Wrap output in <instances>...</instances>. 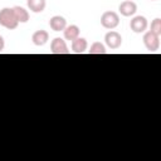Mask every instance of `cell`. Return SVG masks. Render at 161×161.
Returning a JSON list of instances; mask_svg holds the SVG:
<instances>
[{
  "label": "cell",
  "mask_w": 161,
  "mask_h": 161,
  "mask_svg": "<svg viewBox=\"0 0 161 161\" xmlns=\"http://www.w3.org/2000/svg\"><path fill=\"white\" fill-rule=\"evenodd\" d=\"M0 25L9 29V30H13V29L18 28L19 21L15 18L13 8H4V9L0 10Z\"/></svg>",
  "instance_id": "obj_1"
},
{
  "label": "cell",
  "mask_w": 161,
  "mask_h": 161,
  "mask_svg": "<svg viewBox=\"0 0 161 161\" xmlns=\"http://www.w3.org/2000/svg\"><path fill=\"white\" fill-rule=\"evenodd\" d=\"M101 24L106 29H114L119 24V15L116 11H104L101 16Z\"/></svg>",
  "instance_id": "obj_2"
},
{
  "label": "cell",
  "mask_w": 161,
  "mask_h": 161,
  "mask_svg": "<svg viewBox=\"0 0 161 161\" xmlns=\"http://www.w3.org/2000/svg\"><path fill=\"white\" fill-rule=\"evenodd\" d=\"M143 44L148 52H156L160 48V35L153 34L152 31H146L143 35Z\"/></svg>",
  "instance_id": "obj_3"
},
{
  "label": "cell",
  "mask_w": 161,
  "mask_h": 161,
  "mask_svg": "<svg viewBox=\"0 0 161 161\" xmlns=\"http://www.w3.org/2000/svg\"><path fill=\"white\" fill-rule=\"evenodd\" d=\"M148 26V23H147V19L142 15H137L135 16L131 21H130V28L133 33L136 34H141V33H145L146 29Z\"/></svg>",
  "instance_id": "obj_4"
},
{
  "label": "cell",
  "mask_w": 161,
  "mask_h": 161,
  "mask_svg": "<svg viewBox=\"0 0 161 161\" xmlns=\"http://www.w3.org/2000/svg\"><path fill=\"white\" fill-rule=\"evenodd\" d=\"M104 42L107 44L108 48L111 49H118L122 45V36L119 33L114 31V30H109L106 35H104Z\"/></svg>",
  "instance_id": "obj_5"
},
{
  "label": "cell",
  "mask_w": 161,
  "mask_h": 161,
  "mask_svg": "<svg viewBox=\"0 0 161 161\" xmlns=\"http://www.w3.org/2000/svg\"><path fill=\"white\" fill-rule=\"evenodd\" d=\"M50 52L53 54H68V47L64 39L62 38H54L50 43Z\"/></svg>",
  "instance_id": "obj_6"
},
{
  "label": "cell",
  "mask_w": 161,
  "mask_h": 161,
  "mask_svg": "<svg viewBox=\"0 0 161 161\" xmlns=\"http://www.w3.org/2000/svg\"><path fill=\"white\" fill-rule=\"evenodd\" d=\"M118 10H119L121 15H123V16H132L137 11V5L132 0H125L119 4Z\"/></svg>",
  "instance_id": "obj_7"
},
{
  "label": "cell",
  "mask_w": 161,
  "mask_h": 161,
  "mask_svg": "<svg viewBox=\"0 0 161 161\" xmlns=\"http://www.w3.org/2000/svg\"><path fill=\"white\" fill-rule=\"evenodd\" d=\"M31 40H33V43H34L36 47H43V45H45V44L48 43V40H49V34H48L47 30H43V29L36 30V31L33 33Z\"/></svg>",
  "instance_id": "obj_8"
},
{
  "label": "cell",
  "mask_w": 161,
  "mask_h": 161,
  "mask_svg": "<svg viewBox=\"0 0 161 161\" xmlns=\"http://www.w3.org/2000/svg\"><path fill=\"white\" fill-rule=\"evenodd\" d=\"M49 26L54 31H63L67 26V20L60 15H54L49 20Z\"/></svg>",
  "instance_id": "obj_9"
},
{
  "label": "cell",
  "mask_w": 161,
  "mask_h": 161,
  "mask_svg": "<svg viewBox=\"0 0 161 161\" xmlns=\"http://www.w3.org/2000/svg\"><path fill=\"white\" fill-rule=\"evenodd\" d=\"M87 48H88V42H87L86 38L78 36L77 39H74V40L72 42V50H73L74 53H77V54L84 53V52L87 50Z\"/></svg>",
  "instance_id": "obj_10"
},
{
  "label": "cell",
  "mask_w": 161,
  "mask_h": 161,
  "mask_svg": "<svg viewBox=\"0 0 161 161\" xmlns=\"http://www.w3.org/2000/svg\"><path fill=\"white\" fill-rule=\"evenodd\" d=\"M63 33H64V38L67 39V40H74V39H77L78 36H79V28L77 26V25H67L65 26V29L63 30Z\"/></svg>",
  "instance_id": "obj_11"
},
{
  "label": "cell",
  "mask_w": 161,
  "mask_h": 161,
  "mask_svg": "<svg viewBox=\"0 0 161 161\" xmlns=\"http://www.w3.org/2000/svg\"><path fill=\"white\" fill-rule=\"evenodd\" d=\"M26 4H28V8L33 13H36L38 14V13L44 11L45 5H47V1L45 0H28Z\"/></svg>",
  "instance_id": "obj_12"
},
{
  "label": "cell",
  "mask_w": 161,
  "mask_h": 161,
  "mask_svg": "<svg viewBox=\"0 0 161 161\" xmlns=\"http://www.w3.org/2000/svg\"><path fill=\"white\" fill-rule=\"evenodd\" d=\"M13 11L15 14V18L19 23H28L29 20V13L26 9L21 8V6H14L13 8Z\"/></svg>",
  "instance_id": "obj_13"
},
{
  "label": "cell",
  "mask_w": 161,
  "mask_h": 161,
  "mask_svg": "<svg viewBox=\"0 0 161 161\" xmlns=\"http://www.w3.org/2000/svg\"><path fill=\"white\" fill-rule=\"evenodd\" d=\"M89 54H106L107 50H106V47L101 43V42H94L91 48H89Z\"/></svg>",
  "instance_id": "obj_14"
},
{
  "label": "cell",
  "mask_w": 161,
  "mask_h": 161,
  "mask_svg": "<svg viewBox=\"0 0 161 161\" xmlns=\"http://www.w3.org/2000/svg\"><path fill=\"white\" fill-rule=\"evenodd\" d=\"M150 31H152L156 35H161V19L156 18L151 21V26H150Z\"/></svg>",
  "instance_id": "obj_15"
},
{
  "label": "cell",
  "mask_w": 161,
  "mask_h": 161,
  "mask_svg": "<svg viewBox=\"0 0 161 161\" xmlns=\"http://www.w3.org/2000/svg\"><path fill=\"white\" fill-rule=\"evenodd\" d=\"M4 47H5V42H4V38L0 35V52H3Z\"/></svg>",
  "instance_id": "obj_16"
},
{
  "label": "cell",
  "mask_w": 161,
  "mask_h": 161,
  "mask_svg": "<svg viewBox=\"0 0 161 161\" xmlns=\"http://www.w3.org/2000/svg\"><path fill=\"white\" fill-rule=\"evenodd\" d=\"M151 1H156V0H151Z\"/></svg>",
  "instance_id": "obj_17"
}]
</instances>
